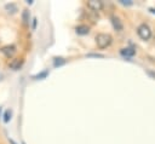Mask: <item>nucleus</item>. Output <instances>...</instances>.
I'll list each match as a JSON object with an SVG mask.
<instances>
[{"label": "nucleus", "instance_id": "obj_10", "mask_svg": "<svg viewBox=\"0 0 155 144\" xmlns=\"http://www.w3.org/2000/svg\"><path fill=\"white\" fill-rule=\"evenodd\" d=\"M5 7H6V10H7L8 12H11V13H15V12L17 11V6H16L15 4H7Z\"/></svg>", "mask_w": 155, "mask_h": 144}, {"label": "nucleus", "instance_id": "obj_16", "mask_svg": "<svg viewBox=\"0 0 155 144\" xmlns=\"http://www.w3.org/2000/svg\"><path fill=\"white\" fill-rule=\"evenodd\" d=\"M23 144H24V143H23Z\"/></svg>", "mask_w": 155, "mask_h": 144}, {"label": "nucleus", "instance_id": "obj_14", "mask_svg": "<svg viewBox=\"0 0 155 144\" xmlns=\"http://www.w3.org/2000/svg\"><path fill=\"white\" fill-rule=\"evenodd\" d=\"M46 75H47V71H44V73H41V74H39V75H38L36 77L39 79V77H44V76H46Z\"/></svg>", "mask_w": 155, "mask_h": 144}, {"label": "nucleus", "instance_id": "obj_13", "mask_svg": "<svg viewBox=\"0 0 155 144\" xmlns=\"http://www.w3.org/2000/svg\"><path fill=\"white\" fill-rule=\"evenodd\" d=\"M120 4H122V5H132L133 2H132V0H120Z\"/></svg>", "mask_w": 155, "mask_h": 144}, {"label": "nucleus", "instance_id": "obj_8", "mask_svg": "<svg viewBox=\"0 0 155 144\" xmlns=\"http://www.w3.org/2000/svg\"><path fill=\"white\" fill-rule=\"evenodd\" d=\"M120 53L122 56H126V57H132V56H134L136 51L133 48H131V47H126V48H121Z\"/></svg>", "mask_w": 155, "mask_h": 144}, {"label": "nucleus", "instance_id": "obj_12", "mask_svg": "<svg viewBox=\"0 0 155 144\" xmlns=\"http://www.w3.org/2000/svg\"><path fill=\"white\" fill-rule=\"evenodd\" d=\"M63 63H64V59H63V58H54V62H53L54 67L61 65V64H63Z\"/></svg>", "mask_w": 155, "mask_h": 144}, {"label": "nucleus", "instance_id": "obj_4", "mask_svg": "<svg viewBox=\"0 0 155 144\" xmlns=\"http://www.w3.org/2000/svg\"><path fill=\"white\" fill-rule=\"evenodd\" d=\"M87 6L93 11H101L103 7V2L99 0H90L87 1Z\"/></svg>", "mask_w": 155, "mask_h": 144}, {"label": "nucleus", "instance_id": "obj_7", "mask_svg": "<svg viewBox=\"0 0 155 144\" xmlns=\"http://www.w3.org/2000/svg\"><path fill=\"white\" fill-rule=\"evenodd\" d=\"M76 33L80 34V35H85V34H88L90 33V27H87L86 24H81V25H78L75 28Z\"/></svg>", "mask_w": 155, "mask_h": 144}, {"label": "nucleus", "instance_id": "obj_2", "mask_svg": "<svg viewBox=\"0 0 155 144\" xmlns=\"http://www.w3.org/2000/svg\"><path fill=\"white\" fill-rule=\"evenodd\" d=\"M137 34L142 40H149L151 38V29L148 24L143 23L137 28Z\"/></svg>", "mask_w": 155, "mask_h": 144}, {"label": "nucleus", "instance_id": "obj_1", "mask_svg": "<svg viewBox=\"0 0 155 144\" xmlns=\"http://www.w3.org/2000/svg\"><path fill=\"white\" fill-rule=\"evenodd\" d=\"M113 41V38L110 34H105V33H101L96 36V42H97V46L99 48H107Z\"/></svg>", "mask_w": 155, "mask_h": 144}, {"label": "nucleus", "instance_id": "obj_15", "mask_svg": "<svg viewBox=\"0 0 155 144\" xmlns=\"http://www.w3.org/2000/svg\"><path fill=\"white\" fill-rule=\"evenodd\" d=\"M150 12H153V13H155V8H150Z\"/></svg>", "mask_w": 155, "mask_h": 144}, {"label": "nucleus", "instance_id": "obj_9", "mask_svg": "<svg viewBox=\"0 0 155 144\" xmlns=\"http://www.w3.org/2000/svg\"><path fill=\"white\" fill-rule=\"evenodd\" d=\"M22 18H23V23H24V24H28V23H29V11H28V10H24V11H23Z\"/></svg>", "mask_w": 155, "mask_h": 144}, {"label": "nucleus", "instance_id": "obj_6", "mask_svg": "<svg viewBox=\"0 0 155 144\" xmlns=\"http://www.w3.org/2000/svg\"><path fill=\"white\" fill-rule=\"evenodd\" d=\"M22 64H23V61H22V59L15 58V59H12V61L8 63V67H10L11 69H13V70H18V69L22 67Z\"/></svg>", "mask_w": 155, "mask_h": 144}, {"label": "nucleus", "instance_id": "obj_3", "mask_svg": "<svg viewBox=\"0 0 155 144\" xmlns=\"http://www.w3.org/2000/svg\"><path fill=\"white\" fill-rule=\"evenodd\" d=\"M0 51H1V53L5 54V57L11 58V57H13L15 53H16V46H15V45H6V46L1 47Z\"/></svg>", "mask_w": 155, "mask_h": 144}, {"label": "nucleus", "instance_id": "obj_5", "mask_svg": "<svg viewBox=\"0 0 155 144\" xmlns=\"http://www.w3.org/2000/svg\"><path fill=\"white\" fill-rule=\"evenodd\" d=\"M111 23H113V27L115 28V30H117V31H121V30H122L124 25H122V22L120 21L119 17L113 16V17H111Z\"/></svg>", "mask_w": 155, "mask_h": 144}, {"label": "nucleus", "instance_id": "obj_11", "mask_svg": "<svg viewBox=\"0 0 155 144\" xmlns=\"http://www.w3.org/2000/svg\"><path fill=\"white\" fill-rule=\"evenodd\" d=\"M11 115H12V111H11L10 109H7V110L5 111V114H4V121H5V122H8V121L11 120Z\"/></svg>", "mask_w": 155, "mask_h": 144}]
</instances>
